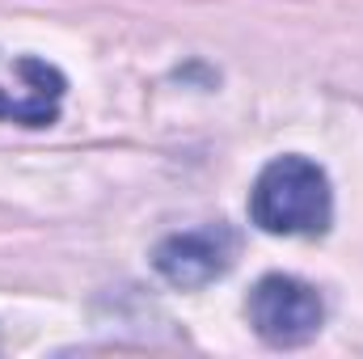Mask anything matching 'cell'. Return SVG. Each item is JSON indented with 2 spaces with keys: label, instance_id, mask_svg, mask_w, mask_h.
Returning <instances> with one entry per match:
<instances>
[{
  "label": "cell",
  "instance_id": "7a4b0ae2",
  "mask_svg": "<svg viewBox=\"0 0 363 359\" xmlns=\"http://www.w3.org/2000/svg\"><path fill=\"white\" fill-rule=\"evenodd\" d=\"M254 334L274 351H296L313 343L325 326V300L313 283L296 275H262L245 300Z\"/></svg>",
  "mask_w": 363,
  "mask_h": 359
},
{
  "label": "cell",
  "instance_id": "6da1fadb",
  "mask_svg": "<svg viewBox=\"0 0 363 359\" xmlns=\"http://www.w3.org/2000/svg\"><path fill=\"white\" fill-rule=\"evenodd\" d=\"M250 220L271 237H325L334 224L330 174L304 153L267 161L250 186Z\"/></svg>",
  "mask_w": 363,
  "mask_h": 359
},
{
  "label": "cell",
  "instance_id": "277c9868",
  "mask_svg": "<svg viewBox=\"0 0 363 359\" xmlns=\"http://www.w3.org/2000/svg\"><path fill=\"white\" fill-rule=\"evenodd\" d=\"M17 72V93L0 85V123H21V127H51L60 118V101H64V72L47 60L21 55L13 64Z\"/></svg>",
  "mask_w": 363,
  "mask_h": 359
},
{
  "label": "cell",
  "instance_id": "3957f363",
  "mask_svg": "<svg viewBox=\"0 0 363 359\" xmlns=\"http://www.w3.org/2000/svg\"><path fill=\"white\" fill-rule=\"evenodd\" d=\"M233 263H237V233L228 224H203V228L169 233L152 250L157 275L182 292L216 283L220 275H228Z\"/></svg>",
  "mask_w": 363,
  "mask_h": 359
}]
</instances>
